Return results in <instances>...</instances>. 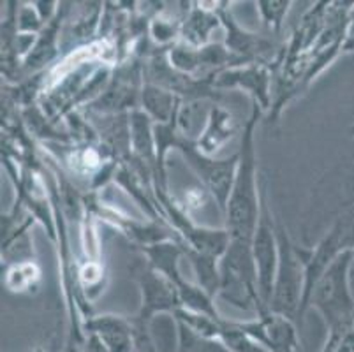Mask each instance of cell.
<instances>
[{
  "mask_svg": "<svg viewBox=\"0 0 354 352\" xmlns=\"http://www.w3.org/2000/svg\"><path fill=\"white\" fill-rule=\"evenodd\" d=\"M183 99L169 90L145 82L140 106L156 124H169L176 118Z\"/></svg>",
  "mask_w": 354,
  "mask_h": 352,
  "instance_id": "2e32d148",
  "label": "cell"
},
{
  "mask_svg": "<svg viewBox=\"0 0 354 352\" xmlns=\"http://www.w3.org/2000/svg\"><path fill=\"white\" fill-rule=\"evenodd\" d=\"M344 53H354V46L347 48V50H346V51H344Z\"/></svg>",
  "mask_w": 354,
  "mask_h": 352,
  "instance_id": "603a6c76",
  "label": "cell"
},
{
  "mask_svg": "<svg viewBox=\"0 0 354 352\" xmlns=\"http://www.w3.org/2000/svg\"><path fill=\"white\" fill-rule=\"evenodd\" d=\"M221 18L214 8H203V4L192 2L183 15L180 41L189 46L203 48L210 44V35L215 28L221 27Z\"/></svg>",
  "mask_w": 354,
  "mask_h": 352,
  "instance_id": "9a60e30c",
  "label": "cell"
},
{
  "mask_svg": "<svg viewBox=\"0 0 354 352\" xmlns=\"http://www.w3.org/2000/svg\"><path fill=\"white\" fill-rule=\"evenodd\" d=\"M265 190L266 189H261L259 219H257L256 231L252 237V256L257 270L261 299L270 310L277 264H279V238H277V222L273 221L272 213H270Z\"/></svg>",
  "mask_w": 354,
  "mask_h": 352,
  "instance_id": "52a82bcc",
  "label": "cell"
},
{
  "mask_svg": "<svg viewBox=\"0 0 354 352\" xmlns=\"http://www.w3.org/2000/svg\"><path fill=\"white\" fill-rule=\"evenodd\" d=\"M277 238H279V264H277L270 312L298 322L305 290L304 261L296 254L295 241L291 240L288 229L281 222H277Z\"/></svg>",
  "mask_w": 354,
  "mask_h": 352,
  "instance_id": "277c9868",
  "label": "cell"
},
{
  "mask_svg": "<svg viewBox=\"0 0 354 352\" xmlns=\"http://www.w3.org/2000/svg\"><path fill=\"white\" fill-rule=\"evenodd\" d=\"M238 324L268 352H298L300 349L296 322L291 319L268 312L254 321H243Z\"/></svg>",
  "mask_w": 354,
  "mask_h": 352,
  "instance_id": "30bf717a",
  "label": "cell"
},
{
  "mask_svg": "<svg viewBox=\"0 0 354 352\" xmlns=\"http://www.w3.org/2000/svg\"><path fill=\"white\" fill-rule=\"evenodd\" d=\"M34 352H44V349L43 347H37Z\"/></svg>",
  "mask_w": 354,
  "mask_h": 352,
  "instance_id": "cb8c5ba5",
  "label": "cell"
},
{
  "mask_svg": "<svg viewBox=\"0 0 354 352\" xmlns=\"http://www.w3.org/2000/svg\"><path fill=\"white\" fill-rule=\"evenodd\" d=\"M39 279H41V270L34 261L32 259L15 261V263L8 268V271H6L4 284L11 293L24 295V293H28V290L35 289Z\"/></svg>",
  "mask_w": 354,
  "mask_h": 352,
  "instance_id": "e0dca14e",
  "label": "cell"
},
{
  "mask_svg": "<svg viewBox=\"0 0 354 352\" xmlns=\"http://www.w3.org/2000/svg\"><path fill=\"white\" fill-rule=\"evenodd\" d=\"M349 134H351V138H354V124L349 127Z\"/></svg>",
  "mask_w": 354,
  "mask_h": 352,
  "instance_id": "7402d4cb",
  "label": "cell"
},
{
  "mask_svg": "<svg viewBox=\"0 0 354 352\" xmlns=\"http://www.w3.org/2000/svg\"><path fill=\"white\" fill-rule=\"evenodd\" d=\"M131 273L141 290L140 312L136 317H131V324L134 333H147L157 314L173 315L182 306V299L175 284L153 270L147 259L134 261Z\"/></svg>",
  "mask_w": 354,
  "mask_h": 352,
  "instance_id": "5b68a950",
  "label": "cell"
},
{
  "mask_svg": "<svg viewBox=\"0 0 354 352\" xmlns=\"http://www.w3.org/2000/svg\"><path fill=\"white\" fill-rule=\"evenodd\" d=\"M218 342H221L230 352H268L265 347H261L249 333H245V331L240 328L238 321L222 319Z\"/></svg>",
  "mask_w": 354,
  "mask_h": 352,
  "instance_id": "d6986e66",
  "label": "cell"
},
{
  "mask_svg": "<svg viewBox=\"0 0 354 352\" xmlns=\"http://www.w3.org/2000/svg\"><path fill=\"white\" fill-rule=\"evenodd\" d=\"M263 109L252 101V115L243 125L238 150V169L233 190L224 213V229L231 240H252L259 219L261 190L257 187V163L254 148V127Z\"/></svg>",
  "mask_w": 354,
  "mask_h": 352,
  "instance_id": "6da1fadb",
  "label": "cell"
},
{
  "mask_svg": "<svg viewBox=\"0 0 354 352\" xmlns=\"http://www.w3.org/2000/svg\"><path fill=\"white\" fill-rule=\"evenodd\" d=\"M67 9L60 8L59 15L51 19L50 24L43 28L37 39H35L34 46H32L30 53L24 58L21 62V69L27 71V73H39L43 71L48 64H51L57 55H59L60 48V28L62 24L66 21Z\"/></svg>",
  "mask_w": 354,
  "mask_h": 352,
  "instance_id": "4fadbf2b",
  "label": "cell"
},
{
  "mask_svg": "<svg viewBox=\"0 0 354 352\" xmlns=\"http://www.w3.org/2000/svg\"><path fill=\"white\" fill-rule=\"evenodd\" d=\"M176 335H178V344L176 352H230L218 340L205 338L196 335L187 326L176 322Z\"/></svg>",
  "mask_w": 354,
  "mask_h": 352,
  "instance_id": "ffe728a7",
  "label": "cell"
},
{
  "mask_svg": "<svg viewBox=\"0 0 354 352\" xmlns=\"http://www.w3.org/2000/svg\"><path fill=\"white\" fill-rule=\"evenodd\" d=\"M176 150L182 151V155L187 160V166L194 171V174L201 182V187L208 190L217 208L224 215L231 190H233L234 176H236L238 154L233 155L231 159H215V157H208L203 151H199L196 143L183 141L182 138L176 145Z\"/></svg>",
  "mask_w": 354,
  "mask_h": 352,
  "instance_id": "8992f818",
  "label": "cell"
},
{
  "mask_svg": "<svg viewBox=\"0 0 354 352\" xmlns=\"http://www.w3.org/2000/svg\"><path fill=\"white\" fill-rule=\"evenodd\" d=\"M173 319H175V322L187 326L191 331H194L199 337L218 340V337H221L222 319L224 317H212V315L198 314V312H192V310L180 306L175 314H173Z\"/></svg>",
  "mask_w": 354,
  "mask_h": 352,
  "instance_id": "ac0fdd59",
  "label": "cell"
},
{
  "mask_svg": "<svg viewBox=\"0 0 354 352\" xmlns=\"http://www.w3.org/2000/svg\"><path fill=\"white\" fill-rule=\"evenodd\" d=\"M240 131H243V127L238 124L233 113L224 108V106L214 102L210 116H208L207 127H205L203 134L199 136V140L196 141V147L199 148V151L208 155V157H215L217 151L227 141L233 140Z\"/></svg>",
  "mask_w": 354,
  "mask_h": 352,
  "instance_id": "7c38bea8",
  "label": "cell"
},
{
  "mask_svg": "<svg viewBox=\"0 0 354 352\" xmlns=\"http://www.w3.org/2000/svg\"><path fill=\"white\" fill-rule=\"evenodd\" d=\"M83 333H92L104 344L108 352H134V329L124 315L102 314L85 319Z\"/></svg>",
  "mask_w": 354,
  "mask_h": 352,
  "instance_id": "8fae6325",
  "label": "cell"
},
{
  "mask_svg": "<svg viewBox=\"0 0 354 352\" xmlns=\"http://www.w3.org/2000/svg\"><path fill=\"white\" fill-rule=\"evenodd\" d=\"M143 256L150 263L153 270L162 273L164 277L171 280L178 289V295L183 289H187L192 282L183 279L182 271H180V259L185 256L182 241L169 240L160 241V243L150 245V247L143 248Z\"/></svg>",
  "mask_w": 354,
  "mask_h": 352,
  "instance_id": "5bb4252c",
  "label": "cell"
},
{
  "mask_svg": "<svg viewBox=\"0 0 354 352\" xmlns=\"http://www.w3.org/2000/svg\"><path fill=\"white\" fill-rule=\"evenodd\" d=\"M215 90L241 89L252 95V101L259 104L263 111L272 106V71L263 64H245L230 67L212 80Z\"/></svg>",
  "mask_w": 354,
  "mask_h": 352,
  "instance_id": "9c48e42d",
  "label": "cell"
},
{
  "mask_svg": "<svg viewBox=\"0 0 354 352\" xmlns=\"http://www.w3.org/2000/svg\"><path fill=\"white\" fill-rule=\"evenodd\" d=\"M353 263V248L342 252L315 284L308 299V306L319 310L326 324V342L321 352H333L354 324V296L349 286Z\"/></svg>",
  "mask_w": 354,
  "mask_h": 352,
  "instance_id": "7a4b0ae2",
  "label": "cell"
},
{
  "mask_svg": "<svg viewBox=\"0 0 354 352\" xmlns=\"http://www.w3.org/2000/svg\"><path fill=\"white\" fill-rule=\"evenodd\" d=\"M221 287L218 298L226 299L234 308L254 312L259 315L268 314L259 293L257 270L252 256V240H231L224 256L218 259Z\"/></svg>",
  "mask_w": 354,
  "mask_h": 352,
  "instance_id": "3957f363",
  "label": "cell"
},
{
  "mask_svg": "<svg viewBox=\"0 0 354 352\" xmlns=\"http://www.w3.org/2000/svg\"><path fill=\"white\" fill-rule=\"evenodd\" d=\"M291 4L292 2L289 0H259L256 2L261 19L272 34L279 35L282 32Z\"/></svg>",
  "mask_w": 354,
  "mask_h": 352,
  "instance_id": "44dd1931",
  "label": "cell"
},
{
  "mask_svg": "<svg viewBox=\"0 0 354 352\" xmlns=\"http://www.w3.org/2000/svg\"><path fill=\"white\" fill-rule=\"evenodd\" d=\"M214 6H217L215 11H217L218 18H221V24L226 27V43H224V46L243 66L245 64H263V66H268L270 60H275L277 46L272 39L252 34V32L241 28L236 19H234V16L231 15L227 2H217Z\"/></svg>",
  "mask_w": 354,
  "mask_h": 352,
  "instance_id": "ba28073f",
  "label": "cell"
}]
</instances>
